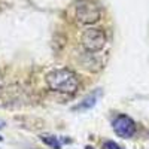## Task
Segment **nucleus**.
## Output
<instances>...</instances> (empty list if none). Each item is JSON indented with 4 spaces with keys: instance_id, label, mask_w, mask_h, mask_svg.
I'll return each instance as SVG.
<instances>
[{
    "instance_id": "nucleus-1",
    "label": "nucleus",
    "mask_w": 149,
    "mask_h": 149,
    "mask_svg": "<svg viewBox=\"0 0 149 149\" xmlns=\"http://www.w3.org/2000/svg\"><path fill=\"white\" fill-rule=\"evenodd\" d=\"M48 88L60 94H74L79 88V79L70 69H55L46 74Z\"/></svg>"
},
{
    "instance_id": "nucleus-7",
    "label": "nucleus",
    "mask_w": 149,
    "mask_h": 149,
    "mask_svg": "<svg viewBox=\"0 0 149 149\" xmlns=\"http://www.w3.org/2000/svg\"><path fill=\"white\" fill-rule=\"evenodd\" d=\"M85 149H94V148H91V146H86Z\"/></svg>"
},
{
    "instance_id": "nucleus-6",
    "label": "nucleus",
    "mask_w": 149,
    "mask_h": 149,
    "mask_svg": "<svg viewBox=\"0 0 149 149\" xmlns=\"http://www.w3.org/2000/svg\"><path fill=\"white\" fill-rule=\"evenodd\" d=\"M103 148H104V149H121L119 145H116L115 142H112V140L104 142V143H103Z\"/></svg>"
},
{
    "instance_id": "nucleus-4",
    "label": "nucleus",
    "mask_w": 149,
    "mask_h": 149,
    "mask_svg": "<svg viewBox=\"0 0 149 149\" xmlns=\"http://www.w3.org/2000/svg\"><path fill=\"white\" fill-rule=\"evenodd\" d=\"M113 131L122 139H128L136 133V124L127 115H119L113 119Z\"/></svg>"
},
{
    "instance_id": "nucleus-5",
    "label": "nucleus",
    "mask_w": 149,
    "mask_h": 149,
    "mask_svg": "<svg viewBox=\"0 0 149 149\" xmlns=\"http://www.w3.org/2000/svg\"><path fill=\"white\" fill-rule=\"evenodd\" d=\"M42 142H43V143H46V145H49V146L54 148V149H61V142L55 137V136L43 134V136H42Z\"/></svg>"
},
{
    "instance_id": "nucleus-3",
    "label": "nucleus",
    "mask_w": 149,
    "mask_h": 149,
    "mask_svg": "<svg viewBox=\"0 0 149 149\" xmlns=\"http://www.w3.org/2000/svg\"><path fill=\"white\" fill-rule=\"evenodd\" d=\"M76 18L81 24H95L98 19H100V9H98L94 3L91 2H79L76 6Z\"/></svg>"
},
{
    "instance_id": "nucleus-2",
    "label": "nucleus",
    "mask_w": 149,
    "mask_h": 149,
    "mask_svg": "<svg viewBox=\"0 0 149 149\" xmlns=\"http://www.w3.org/2000/svg\"><path fill=\"white\" fill-rule=\"evenodd\" d=\"M81 43L86 52H98L106 45V34L102 29H86L81 36Z\"/></svg>"
}]
</instances>
